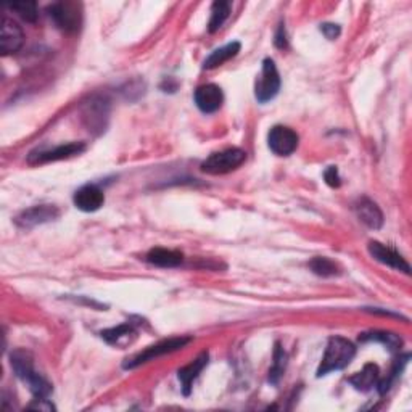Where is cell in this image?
Instances as JSON below:
<instances>
[{"label": "cell", "instance_id": "1", "mask_svg": "<svg viewBox=\"0 0 412 412\" xmlns=\"http://www.w3.org/2000/svg\"><path fill=\"white\" fill-rule=\"evenodd\" d=\"M10 364L12 369L20 378L21 382H25L27 388L31 390V393L36 398H49L52 393V385L44 378L39 372L34 369V363H32V356L30 352L25 349H15L10 354Z\"/></svg>", "mask_w": 412, "mask_h": 412}, {"label": "cell", "instance_id": "2", "mask_svg": "<svg viewBox=\"0 0 412 412\" xmlns=\"http://www.w3.org/2000/svg\"><path fill=\"white\" fill-rule=\"evenodd\" d=\"M356 356L354 345L347 338L342 337H332L328 340L326 353L322 356L321 366L317 369V377L327 375L333 371H342L352 363Z\"/></svg>", "mask_w": 412, "mask_h": 412}, {"label": "cell", "instance_id": "3", "mask_svg": "<svg viewBox=\"0 0 412 412\" xmlns=\"http://www.w3.org/2000/svg\"><path fill=\"white\" fill-rule=\"evenodd\" d=\"M245 160H247V153H245L243 150L226 148V150H221V152L210 155V157L203 161L200 168H202V171L206 172V174H213V176L229 174V172L240 168V166L245 163Z\"/></svg>", "mask_w": 412, "mask_h": 412}, {"label": "cell", "instance_id": "4", "mask_svg": "<svg viewBox=\"0 0 412 412\" xmlns=\"http://www.w3.org/2000/svg\"><path fill=\"white\" fill-rule=\"evenodd\" d=\"M187 343H191V338L188 337H176V338H169V340H163L157 345H152L143 349L142 353H139L134 356L131 359H126L124 363V369H136V367L147 364L150 361L161 358L165 354H171L174 352H179Z\"/></svg>", "mask_w": 412, "mask_h": 412}, {"label": "cell", "instance_id": "5", "mask_svg": "<svg viewBox=\"0 0 412 412\" xmlns=\"http://www.w3.org/2000/svg\"><path fill=\"white\" fill-rule=\"evenodd\" d=\"M50 20L65 32L79 31L82 25L81 5L76 2H55L47 8Z\"/></svg>", "mask_w": 412, "mask_h": 412}, {"label": "cell", "instance_id": "6", "mask_svg": "<svg viewBox=\"0 0 412 412\" xmlns=\"http://www.w3.org/2000/svg\"><path fill=\"white\" fill-rule=\"evenodd\" d=\"M281 91V76L277 71L274 60L266 58L263 61V70L255 86V97L259 103H267L277 97Z\"/></svg>", "mask_w": 412, "mask_h": 412}, {"label": "cell", "instance_id": "7", "mask_svg": "<svg viewBox=\"0 0 412 412\" xmlns=\"http://www.w3.org/2000/svg\"><path fill=\"white\" fill-rule=\"evenodd\" d=\"M300 137L298 134L287 126H274L267 136V146L271 152L279 157H288L298 148Z\"/></svg>", "mask_w": 412, "mask_h": 412}, {"label": "cell", "instance_id": "8", "mask_svg": "<svg viewBox=\"0 0 412 412\" xmlns=\"http://www.w3.org/2000/svg\"><path fill=\"white\" fill-rule=\"evenodd\" d=\"M86 150V146L81 142H71L66 143V146H58L50 150H36V152H31L27 161L31 165H42V163H50V161H60L66 160L71 157H76V155H81Z\"/></svg>", "mask_w": 412, "mask_h": 412}, {"label": "cell", "instance_id": "9", "mask_svg": "<svg viewBox=\"0 0 412 412\" xmlns=\"http://www.w3.org/2000/svg\"><path fill=\"white\" fill-rule=\"evenodd\" d=\"M60 216V211L53 205H37L32 208H27L16 216L15 222L23 229H31V227L46 224V222L55 221Z\"/></svg>", "mask_w": 412, "mask_h": 412}, {"label": "cell", "instance_id": "10", "mask_svg": "<svg viewBox=\"0 0 412 412\" xmlns=\"http://www.w3.org/2000/svg\"><path fill=\"white\" fill-rule=\"evenodd\" d=\"M367 250H369L372 258L378 261V263L385 264L388 267H393V269L404 272V274L408 276L411 274L409 263L394 248L388 247V245H383L380 242H369Z\"/></svg>", "mask_w": 412, "mask_h": 412}, {"label": "cell", "instance_id": "11", "mask_svg": "<svg viewBox=\"0 0 412 412\" xmlns=\"http://www.w3.org/2000/svg\"><path fill=\"white\" fill-rule=\"evenodd\" d=\"M193 100L200 111L211 115L216 113L222 107V103H224V94H222L221 87L216 84H205L195 91Z\"/></svg>", "mask_w": 412, "mask_h": 412}, {"label": "cell", "instance_id": "12", "mask_svg": "<svg viewBox=\"0 0 412 412\" xmlns=\"http://www.w3.org/2000/svg\"><path fill=\"white\" fill-rule=\"evenodd\" d=\"M73 202L77 210L84 211V213H94V211H98L103 206L105 193L100 187L87 184V186L77 188Z\"/></svg>", "mask_w": 412, "mask_h": 412}, {"label": "cell", "instance_id": "13", "mask_svg": "<svg viewBox=\"0 0 412 412\" xmlns=\"http://www.w3.org/2000/svg\"><path fill=\"white\" fill-rule=\"evenodd\" d=\"M25 32L15 23L13 20L4 16L2 18V32H0V50L4 55L16 53L23 47Z\"/></svg>", "mask_w": 412, "mask_h": 412}, {"label": "cell", "instance_id": "14", "mask_svg": "<svg viewBox=\"0 0 412 412\" xmlns=\"http://www.w3.org/2000/svg\"><path fill=\"white\" fill-rule=\"evenodd\" d=\"M356 214L361 222L369 227V229H380L383 226V213L382 210L378 208L377 203L372 202L369 198H361L358 200V203L354 205Z\"/></svg>", "mask_w": 412, "mask_h": 412}, {"label": "cell", "instance_id": "15", "mask_svg": "<svg viewBox=\"0 0 412 412\" xmlns=\"http://www.w3.org/2000/svg\"><path fill=\"white\" fill-rule=\"evenodd\" d=\"M208 359H210V354L208 353H202L198 356L197 359L192 361L191 364L182 367V369H179V372H177V377H179V380L182 383V392L186 397H188L192 392V383L195 378H197L200 375V372H202L206 364H208Z\"/></svg>", "mask_w": 412, "mask_h": 412}, {"label": "cell", "instance_id": "16", "mask_svg": "<svg viewBox=\"0 0 412 412\" xmlns=\"http://www.w3.org/2000/svg\"><path fill=\"white\" fill-rule=\"evenodd\" d=\"M147 261L150 264L158 267H177L182 264L184 255L181 252H176V250L153 248L148 252Z\"/></svg>", "mask_w": 412, "mask_h": 412}, {"label": "cell", "instance_id": "17", "mask_svg": "<svg viewBox=\"0 0 412 412\" xmlns=\"http://www.w3.org/2000/svg\"><path fill=\"white\" fill-rule=\"evenodd\" d=\"M378 378H380V372H378V367L375 364H367L364 366V369L358 372V374L349 377L348 382L352 385L359 390V392H369L374 387H377Z\"/></svg>", "mask_w": 412, "mask_h": 412}, {"label": "cell", "instance_id": "18", "mask_svg": "<svg viewBox=\"0 0 412 412\" xmlns=\"http://www.w3.org/2000/svg\"><path fill=\"white\" fill-rule=\"evenodd\" d=\"M238 52H240V44H238V42H231V44H227V46H224V47L216 49L214 52L205 60L203 68L205 70L218 68V66L224 65L226 61H229L231 58L236 57Z\"/></svg>", "mask_w": 412, "mask_h": 412}, {"label": "cell", "instance_id": "19", "mask_svg": "<svg viewBox=\"0 0 412 412\" xmlns=\"http://www.w3.org/2000/svg\"><path fill=\"white\" fill-rule=\"evenodd\" d=\"M231 13V4L226 2V0H218V2L213 4V8H211V20L208 25L210 32H216L221 30L222 25L226 23V20L229 18Z\"/></svg>", "mask_w": 412, "mask_h": 412}, {"label": "cell", "instance_id": "20", "mask_svg": "<svg viewBox=\"0 0 412 412\" xmlns=\"http://www.w3.org/2000/svg\"><path fill=\"white\" fill-rule=\"evenodd\" d=\"M361 342H378L383 343L385 347L390 349V352H398L401 348V338L398 335H394L392 332H369V333H363L359 337Z\"/></svg>", "mask_w": 412, "mask_h": 412}, {"label": "cell", "instance_id": "21", "mask_svg": "<svg viewBox=\"0 0 412 412\" xmlns=\"http://www.w3.org/2000/svg\"><path fill=\"white\" fill-rule=\"evenodd\" d=\"M102 338L105 342L110 343V345H120L121 340H129V337L136 335V328H134L132 324H121L118 327H113V328H108V330H103L102 333Z\"/></svg>", "mask_w": 412, "mask_h": 412}, {"label": "cell", "instance_id": "22", "mask_svg": "<svg viewBox=\"0 0 412 412\" xmlns=\"http://www.w3.org/2000/svg\"><path fill=\"white\" fill-rule=\"evenodd\" d=\"M311 271L321 277H333L340 274V267L332 259L324 258V256H317L309 263Z\"/></svg>", "mask_w": 412, "mask_h": 412}, {"label": "cell", "instance_id": "23", "mask_svg": "<svg viewBox=\"0 0 412 412\" xmlns=\"http://www.w3.org/2000/svg\"><path fill=\"white\" fill-rule=\"evenodd\" d=\"M287 367V353L283 352V348H281L279 343H276V349H274V363H272V367L269 371V382L276 383L281 380V377L283 375Z\"/></svg>", "mask_w": 412, "mask_h": 412}, {"label": "cell", "instance_id": "24", "mask_svg": "<svg viewBox=\"0 0 412 412\" xmlns=\"http://www.w3.org/2000/svg\"><path fill=\"white\" fill-rule=\"evenodd\" d=\"M8 8L18 13L23 20L30 21V23H36L37 18H39L37 4L36 2H18V4H12V5H8Z\"/></svg>", "mask_w": 412, "mask_h": 412}, {"label": "cell", "instance_id": "25", "mask_svg": "<svg viewBox=\"0 0 412 412\" xmlns=\"http://www.w3.org/2000/svg\"><path fill=\"white\" fill-rule=\"evenodd\" d=\"M408 359H409V354H406V356H403V358H399V359L397 361V363H394L392 372H390V375H388L387 378H383L382 382H378V383H377L378 392H380V394H383V393H387V392H388L390 387H392V383H393L394 378H397V377L401 374V372H403L404 366L408 364Z\"/></svg>", "mask_w": 412, "mask_h": 412}, {"label": "cell", "instance_id": "26", "mask_svg": "<svg viewBox=\"0 0 412 412\" xmlns=\"http://www.w3.org/2000/svg\"><path fill=\"white\" fill-rule=\"evenodd\" d=\"M324 179L330 187H340V186H342V179H340L338 169L335 168V166H330V168L326 169Z\"/></svg>", "mask_w": 412, "mask_h": 412}, {"label": "cell", "instance_id": "27", "mask_svg": "<svg viewBox=\"0 0 412 412\" xmlns=\"http://www.w3.org/2000/svg\"><path fill=\"white\" fill-rule=\"evenodd\" d=\"M321 31H322V34H324L327 39H330V41H333V39H337L340 36V32H342V30H340L338 25H332V23L322 25Z\"/></svg>", "mask_w": 412, "mask_h": 412}, {"label": "cell", "instance_id": "28", "mask_svg": "<svg viewBox=\"0 0 412 412\" xmlns=\"http://www.w3.org/2000/svg\"><path fill=\"white\" fill-rule=\"evenodd\" d=\"M30 409H41V411H53L55 406L50 403L47 398H36L34 403H31L27 406Z\"/></svg>", "mask_w": 412, "mask_h": 412}, {"label": "cell", "instance_id": "29", "mask_svg": "<svg viewBox=\"0 0 412 412\" xmlns=\"http://www.w3.org/2000/svg\"><path fill=\"white\" fill-rule=\"evenodd\" d=\"M276 46L279 49L287 47V41H285V30H283V26L279 27V32H277V37H276Z\"/></svg>", "mask_w": 412, "mask_h": 412}]
</instances>
